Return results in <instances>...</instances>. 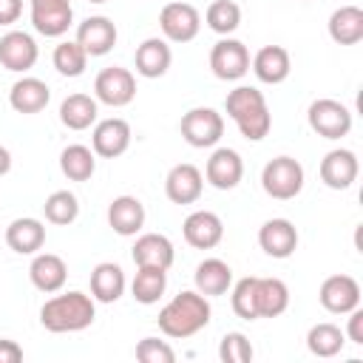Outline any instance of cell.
<instances>
[{
    "label": "cell",
    "mask_w": 363,
    "mask_h": 363,
    "mask_svg": "<svg viewBox=\"0 0 363 363\" xmlns=\"http://www.w3.org/2000/svg\"><path fill=\"white\" fill-rule=\"evenodd\" d=\"M210 315H213V309H210L207 295H201L196 289H184L159 309L156 320H159L162 335H167L173 340H184V337H193L196 332H201L210 323Z\"/></svg>",
    "instance_id": "1"
},
{
    "label": "cell",
    "mask_w": 363,
    "mask_h": 363,
    "mask_svg": "<svg viewBox=\"0 0 363 363\" xmlns=\"http://www.w3.org/2000/svg\"><path fill=\"white\" fill-rule=\"evenodd\" d=\"M224 108H227V116L238 125L241 136L250 142H261L272 128V113L267 108V99L252 85L233 88L224 99Z\"/></svg>",
    "instance_id": "2"
},
{
    "label": "cell",
    "mask_w": 363,
    "mask_h": 363,
    "mask_svg": "<svg viewBox=\"0 0 363 363\" xmlns=\"http://www.w3.org/2000/svg\"><path fill=\"white\" fill-rule=\"evenodd\" d=\"M96 318V306H94V298L85 295V292H62V295H54L43 303L40 309V323L48 329V332H82L94 323Z\"/></svg>",
    "instance_id": "3"
},
{
    "label": "cell",
    "mask_w": 363,
    "mask_h": 363,
    "mask_svg": "<svg viewBox=\"0 0 363 363\" xmlns=\"http://www.w3.org/2000/svg\"><path fill=\"white\" fill-rule=\"evenodd\" d=\"M303 164L292 156H275L261 170V187L269 199L289 201L303 190Z\"/></svg>",
    "instance_id": "4"
},
{
    "label": "cell",
    "mask_w": 363,
    "mask_h": 363,
    "mask_svg": "<svg viewBox=\"0 0 363 363\" xmlns=\"http://www.w3.org/2000/svg\"><path fill=\"white\" fill-rule=\"evenodd\" d=\"M179 130L190 147H213L224 136V116L216 108H190L182 116Z\"/></svg>",
    "instance_id": "5"
},
{
    "label": "cell",
    "mask_w": 363,
    "mask_h": 363,
    "mask_svg": "<svg viewBox=\"0 0 363 363\" xmlns=\"http://www.w3.org/2000/svg\"><path fill=\"white\" fill-rule=\"evenodd\" d=\"M306 122H309V128L318 136H323V139H340V136H346L352 130V111L343 102L323 96V99H315L309 105Z\"/></svg>",
    "instance_id": "6"
},
{
    "label": "cell",
    "mask_w": 363,
    "mask_h": 363,
    "mask_svg": "<svg viewBox=\"0 0 363 363\" xmlns=\"http://www.w3.org/2000/svg\"><path fill=\"white\" fill-rule=\"evenodd\" d=\"M94 96L102 105L125 108L136 96V77L128 68H122V65H108L94 79Z\"/></svg>",
    "instance_id": "7"
},
{
    "label": "cell",
    "mask_w": 363,
    "mask_h": 363,
    "mask_svg": "<svg viewBox=\"0 0 363 363\" xmlns=\"http://www.w3.org/2000/svg\"><path fill=\"white\" fill-rule=\"evenodd\" d=\"M210 68L218 79L235 82L250 71V51L241 40L224 37L210 48Z\"/></svg>",
    "instance_id": "8"
},
{
    "label": "cell",
    "mask_w": 363,
    "mask_h": 363,
    "mask_svg": "<svg viewBox=\"0 0 363 363\" xmlns=\"http://www.w3.org/2000/svg\"><path fill=\"white\" fill-rule=\"evenodd\" d=\"M159 28L170 43H190L201 28V14L190 3H167L159 11Z\"/></svg>",
    "instance_id": "9"
},
{
    "label": "cell",
    "mask_w": 363,
    "mask_h": 363,
    "mask_svg": "<svg viewBox=\"0 0 363 363\" xmlns=\"http://www.w3.org/2000/svg\"><path fill=\"white\" fill-rule=\"evenodd\" d=\"M318 301L332 315H349L354 306H360V284L343 272L329 275L318 289Z\"/></svg>",
    "instance_id": "10"
},
{
    "label": "cell",
    "mask_w": 363,
    "mask_h": 363,
    "mask_svg": "<svg viewBox=\"0 0 363 363\" xmlns=\"http://www.w3.org/2000/svg\"><path fill=\"white\" fill-rule=\"evenodd\" d=\"M74 23L71 0H31V26L43 37H62Z\"/></svg>",
    "instance_id": "11"
},
{
    "label": "cell",
    "mask_w": 363,
    "mask_h": 363,
    "mask_svg": "<svg viewBox=\"0 0 363 363\" xmlns=\"http://www.w3.org/2000/svg\"><path fill=\"white\" fill-rule=\"evenodd\" d=\"M130 147V125L119 116L102 119L94 125L91 133V150L102 159H116Z\"/></svg>",
    "instance_id": "12"
},
{
    "label": "cell",
    "mask_w": 363,
    "mask_h": 363,
    "mask_svg": "<svg viewBox=\"0 0 363 363\" xmlns=\"http://www.w3.org/2000/svg\"><path fill=\"white\" fill-rule=\"evenodd\" d=\"M357 173H360V162L346 147H335L320 159V182L329 190H349L357 182Z\"/></svg>",
    "instance_id": "13"
},
{
    "label": "cell",
    "mask_w": 363,
    "mask_h": 363,
    "mask_svg": "<svg viewBox=\"0 0 363 363\" xmlns=\"http://www.w3.org/2000/svg\"><path fill=\"white\" fill-rule=\"evenodd\" d=\"M37 57H40V48H37L31 34H26V31H6L0 37V65L6 71L23 74V71L34 68Z\"/></svg>",
    "instance_id": "14"
},
{
    "label": "cell",
    "mask_w": 363,
    "mask_h": 363,
    "mask_svg": "<svg viewBox=\"0 0 363 363\" xmlns=\"http://www.w3.org/2000/svg\"><path fill=\"white\" fill-rule=\"evenodd\" d=\"M204 179L216 190H233L244 179V162L233 147H216L204 164Z\"/></svg>",
    "instance_id": "15"
},
{
    "label": "cell",
    "mask_w": 363,
    "mask_h": 363,
    "mask_svg": "<svg viewBox=\"0 0 363 363\" xmlns=\"http://www.w3.org/2000/svg\"><path fill=\"white\" fill-rule=\"evenodd\" d=\"M116 26L102 17V14H94V17H85L79 26H77V43L82 45V51L88 57H105L113 45H116Z\"/></svg>",
    "instance_id": "16"
},
{
    "label": "cell",
    "mask_w": 363,
    "mask_h": 363,
    "mask_svg": "<svg viewBox=\"0 0 363 363\" xmlns=\"http://www.w3.org/2000/svg\"><path fill=\"white\" fill-rule=\"evenodd\" d=\"M201 190H204V176L196 164H173L167 179H164V193L173 204H193L201 199Z\"/></svg>",
    "instance_id": "17"
},
{
    "label": "cell",
    "mask_w": 363,
    "mask_h": 363,
    "mask_svg": "<svg viewBox=\"0 0 363 363\" xmlns=\"http://www.w3.org/2000/svg\"><path fill=\"white\" fill-rule=\"evenodd\" d=\"M182 233H184V241L190 247H196V250H213L224 238V224H221V218L213 210H196V213H190L184 218Z\"/></svg>",
    "instance_id": "18"
},
{
    "label": "cell",
    "mask_w": 363,
    "mask_h": 363,
    "mask_svg": "<svg viewBox=\"0 0 363 363\" xmlns=\"http://www.w3.org/2000/svg\"><path fill=\"white\" fill-rule=\"evenodd\" d=\"M258 244L269 258H289L298 250V230L289 218H269L258 230Z\"/></svg>",
    "instance_id": "19"
},
{
    "label": "cell",
    "mask_w": 363,
    "mask_h": 363,
    "mask_svg": "<svg viewBox=\"0 0 363 363\" xmlns=\"http://www.w3.org/2000/svg\"><path fill=\"white\" fill-rule=\"evenodd\" d=\"M133 255V264L136 267H162V269H170L173 261H176V250H173V241L162 233H142L130 250Z\"/></svg>",
    "instance_id": "20"
},
{
    "label": "cell",
    "mask_w": 363,
    "mask_h": 363,
    "mask_svg": "<svg viewBox=\"0 0 363 363\" xmlns=\"http://www.w3.org/2000/svg\"><path fill=\"white\" fill-rule=\"evenodd\" d=\"M250 65H252V74L258 77V82H267V85H281L292 71V60L284 45L258 48V54L250 60Z\"/></svg>",
    "instance_id": "21"
},
{
    "label": "cell",
    "mask_w": 363,
    "mask_h": 363,
    "mask_svg": "<svg viewBox=\"0 0 363 363\" xmlns=\"http://www.w3.org/2000/svg\"><path fill=\"white\" fill-rule=\"evenodd\" d=\"M136 74L145 77V79H159L167 74L170 62H173V51L167 45V40L162 37H147L139 48H136Z\"/></svg>",
    "instance_id": "22"
},
{
    "label": "cell",
    "mask_w": 363,
    "mask_h": 363,
    "mask_svg": "<svg viewBox=\"0 0 363 363\" xmlns=\"http://www.w3.org/2000/svg\"><path fill=\"white\" fill-rule=\"evenodd\" d=\"M28 278H31V284H34L40 292L51 295V292H60V289L65 286L68 267H65V261H62L60 255H54V252H34V261H31V267H28Z\"/></svg>",
    "instance_id": "23"
},
{
    "label": "cell",
    "mask_w": 363,
    "mask_h": 363,
    "mask_svg": "<svg viewBox=\"0 0 363 363\" xmlns=\"http://www.w3.org/2000/svg\"><path fill=\"white\" fill-rule=\"evenodd\" d=\"M6 244L9 250H14L17 255H34L37 250H43L45 244V224L40 218H14L6 227Z\"/></svg>",
    "instance_id": "24"
},
{
    "label": "cell",
    "mask_w": 363,
    "mask_h": 363,
    "mask_svg": "<svg viewBox=\"0 0 363 363\" xmlns=\"http://www.w3.org/2000/svg\"><path fill=\"white\" fill-rule=\"evenodd\" d=\"M108 224L119 235H136L145 227V204L136 196H116L108 204Z\"/></svg>",
    "instance_id": "25"
},
{
    "label": "cell",
    "mask_w": 363,
    "mask_h": 363,
    "mask_svg": "<svg viewBox=\"0 0 363 363\" xmlns=\"http://www.w3.org/2000/svg\"><path fill=\"white\" fill-rule=\"evenodd\" d=\"M51 99V91L43 79L37 77H23L11 85L9 91V105L17 111V113H40Z\"/></svg>",
    "instance_id": "26"
},
{
    "label": "cell",
    "mask_w": 363,
    "mask_h": 363,
    "mask_svg": "<svg viewBox=\"0 0 363 363\" xmlns=\"http://www.w3.org/2000/svg\"><path fill=\"white\" fill-rule=\"evenodd\" d=\"M193 284H196V292H201L207 298L224 295L233 286V269L221 258H204L193 272Z\"/></svg>",
    "instance_id": "27"
},
{
    "label": "cell",
    "mask_w": 363,
    "mask_h": 363,
    "mask_svg": "<svg viewBox=\"0 0 363 363\" xmlns=\"http://www.w3.org/2000/svg\"><path fill=\"white\" fill-rule=\"evenodd\" d=\"M125 292V272L113 261H102L91 272V298L99 303H113Z\"/></svg>",
    "instance_id": "28"
},
{
    "label": "cell",
    "mask_w": 363,
    "mask_h": 363,
    "mask_svg": "<svg viewBox=\"0 0 363 363\" xmlns=\"http://www.w3.org/2000/svg\"><path fill=\"white\" fill-rule=\"evenodd\" d=\"M289 306V286L281 278H258L255 281V309L258 318H278Z\"/></svg>",
    "instance_id": "29"
},
{
    "label": "cell",
    "mask_w": 363,
    "mask_h": 363,
    "mask_svg": "<svg viewBox=\"0 0 363 363\" xmlns=\"http://www.w3.org/2000/svg\"><path fill=\"white\" fill-rule=\"evenodd\" d=\"M329 37L340 45H357L363 40V9L340 6L329 17Z\"/></svg>",
    "instance_id": "30"
},
{
    "label": "cell",
    "mask_w": 363,
    "mask_h": 363,
    "mask_svg": "<svg viewBox=\"0 0 363 363\" xmlns=\"http://www.w3.org/2000/svg\"><path fill=\"white\" fill-rule=\"evenodd\" d=\"M96 96H88V94H71L62 99L60 105V122L68 128V130H85L96 122Z\"/></svg>",
    "instance_id": "31"
},
{
    "label": "cell",
    "mask_w": 363,
    "mask_h": 363,
    "mask_svg": "<svg viewBox=\"0 0 363 363\" xmlns=\"http://www.w3.org/2000/svg\"><path fill=\"white\" fill-rule=\"evenodd\" d=\"M164 289H167V269H162V267H136L130 292L139 303H145V306L156 303L164 295Z\"/></svg>",
    "instance_id": "32"
},
{
    "label": "cell",
    "mask_w": 363,
    "mask_h": 363,
    "mask_svg": "<svg viewBox=\"0 0 363 363\" xmlns=\"http://www.w3.org/2000/svg\"><path fill=\"white\" fill-rule=\"evenodd\" d=\"M60 170L71 182H88L96 170V153L85 145H68L60 153Z\"/></svg>",
    "instance_id": "33"
},
{
    "label": "cell",
    "mask_w": 363,
    "mask_h": 363,
    "mask_svg": "<svg viewBox=\"0 0 363 363\" xmlns=\"http://www.w3.org/2000/svg\"><path fill=\"white\" fill-rule=\"evenodd\" d=\"M346 343V335L340 332V326L323 320V323H315L309 332H306V349L315 354V357H335L340 354Z\"/></svg>",
    "instance_id": "34"
},
{
    "label": "cell",
    "mask_w": 363,
    "mask_h": 363,
    "mask_svg": "<svg viewBox=\"0 0 363 363\" xmlns=\"http://www.w3.org/2000/svg\"><path fill=\"white\" fill-rule=\"evenodd\" d=\"M204 20H207L210 31L227 37V34H233L241 26V9L233 0H213L207 6V11H204Z\"/></svg>",
    "instance_id": "35"
},
{
    "label": "cell",
    "mask_w": 363,
    "mask_h": 363,
    "mask_svg": "<svg viewBox=\"0 0 363 363\" xmlns=\"http://www.w3.org/2000/svg\"><path fill=\"white\" fill-rule=\"evenodd\" d=\"M43 213H45V221L57 224V227H65V224H74L77 216H79V201L71 190H54L45 204H43Z\"/></svg>",
    "instance_id": "36"
},
{
    "label": "cell",
    "mask_w": 363,
    "mask_h": 363,
    "mask_svg": "<svg viewBox=\"0 0 363 363\" xmlns=\"http://www.w3.org/2000/svg\"><path fill=\"white\" fill-rule=\"evenodd\" d=\"M54 68L62 74V77H82L85 74V65H88V54L82 51V45L77 40H62L54 54Z\"/></svg>",
    "instance_id": "37"
},
{
    "label": "cell",
    "mask_w": 363,
    "mask_h": 363,
    "mask_svg": "<svg viewBox=\"0 0 363 363\" xmlns=\"http://www.w3.org/2000/svg\"><path fill=\"white\" fill-rule=\"evenodd\" d=\"M255 281H258L255 275H247V278H241L233 286L230 303H233V312L238 318H244V320H255L258 318V309H255Z\"/></svg>",
    "instance_id": "38"
},
{
    "label": "cell",
    "mask_w": 363,
    "mask_h": 363,
    "mask_svg": "<svg viewBox=\"0 0 363 363\" xmlns=\"http://www.w3.org/2000/svg\"><path fill=\"white\" fill-rule=\"evenodd\" d=\"M252 343L241 332H227L218 343V357L221 363H250L252 360Z\"/></svg>",
    "instance_id": "39"
},
{
    "label": "cell",
    "mask_w": 363,
    "mask_h": 363,
    "mask_svg": "<svg viewBox=\"0 0 363 363\" xmlns=\"http://www.w3.org/2000/svg\"><path fill=\"white\" fill-rule=\"evenodd\" d=\"M136 357L142 363H173L176 360V352L170 349L167 340H159V337H142L136 343Z\"/></svg>",
    "instance_id": "40"
},
{
    "label": "cell",
    "mask_w": 363,
    "mask_h": 363,
    "mask_svg": "<svg viewBox=\"0 0 363 363\" xmlns=\"http://www.w3.org/2000/svg\"><path fill=\"white\" fill-rule=\"evenodd\" d=\"M352 343H357V346H363V309L360 306H354L352 312H349V323H346V332H343Z\"/></svg>",
    "instance_id": "41"
},
{
    "label": "cell",
    "mask_w": 363,
    "mask_h": 363,
    "mask_svg": "<svg viewBox=\"0 0 363 363\" xmlns=\"http://www.w3.org/2000/svg\"><path fill=\"white\" fill-rule=\"evenodd\" d=\"M23 14V0H0V26L17 23Z\"/></svg>",
    "instance_id": "42"
},
{
    "label": "cell",
    "mask_w": 363,
    "mask_h": 363,
    "mask_svg": "<svg viewBox=\"0 0 363 363\" xmlns=\"http://www.w3.org/2000/svg\"><path fill=\"white\" fill-rule=\"evenodd\" d=\"M23 360V349L9 340V337H0V363H20Z\"/></svg>",
    "instance_id": "43"
},
{
    "label": "cell",
    "mask_w": 363,
    "mask_h": 363,
    "mask_svg": "<svg viewBox=\"0 0 363 363\" xmlns=\"http://www.w3.org/2000/svg\"><path fill=\"white\" fill-rule=\"evenodd\" d=\"M9 170H11V153L0 145V176H6Z\"/></svg>",
    "instance_id": "44"
},
{
    "label": "cell",
    "mask_w": 363,
    "mask_h": 363,
    "mask_svg": "<svg viewBox=\"0 0 363 363\" xmlns=\"http://www.w3.org/2000/svg\"><path fill=\"white\" fill-rule=\"evenodd\" d=\"M88 3H105V0H88Z\"/></svg>",
    "instance_id": "45"
}]
</instances>
